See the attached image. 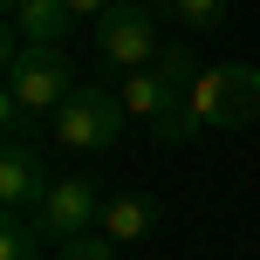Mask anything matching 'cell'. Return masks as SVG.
Instances as JSON below:
<instances>
[{"label": "cell", "instance_id": "3957f363", "mask_svg": "<svg viewBox=\"0 0 260 260\" xmlns=\"http://www.w3.org/2000/svg\"><path fill=\"white\" fill-rule=\"evenodd\" d=\"M123 117H130V110H123L117 89L82 82V89L48 117V137H55V151H69V157H96V151H110V144L123 137Z\"/></svg>", "mask_w": 260, "mask_h": 260}, {"label": "cell", "instance_id": "5bb4252c", "mask_svg": "<svg viewBox=\"0 0 260 260\" xmlns=\"http://www.w3.org/2000/svg\"><path fill=\"white\" fill-rule=\"evenodd\" d=\"M14 7H21V0H7V14H14Z\"/></svg>", "mask_w": 260, "mask_h": 260}, {"label": "cell", "instance_id": "30bf717a", "mask_svg": "<svg viewBox=\"0 0 260 260\" xmlns=\"http://www.w3.org/2000/svg\"><path fill=\"white\" fill-rule=\"evenodd\" d=\"M41 226L27 219V212H7V226H0V260H41Z\"/></svg>", "mask_w": 260, "mask_h": 260}, {"label": "cell", "instance_id": "4fadbf2b", "mask_svg": "<svg viewBox=\"0 0 260 260\" xmlns=\"http://www.w3.org/2000/svg\"><path fill=\"white\" fill-rule=\"evenodd\" d=\"M110 7H123V0H69V14H76V21H103Z\"/></svg>", "mask_w": 260, "mask_h": 260}, {"label": "cell", "instance_id": "277c9868", "mask_svg": "<svg viewBox=\"0 0 260 260\" xmlns=\"http://www.w3.org/2000/svg\"><path fill=\"white\" fill-rule=\"evenodd\" d=\"M192 82H199V62H192V48H178L171 41L165 55H157L151 69H137V76H123V110L130 117H144V123H165L171 110H185V96H192Z\"/></svg>", "mask_w": 260, "mask_h": 260}, {"label": "cell", "instance_id": "52a82bcc", "mask_svg": "<svg viewBox=\"0 0 260 260\" xmlns=\"http://www.w3.org/2000/svg\"><path fill=\"white\" fill-rule=\"evenodd\" d=\"M69 27H76L69 0H21V7L7 14V55L14 48H62Z\"/></svg>", "mask_w": 260, "mask_h": 260}, {"label": "cell", "instance_id": "5b68a950", "mask_svg": "<svg viewBox=\"0 0 260 260\" xmlns=\"http://www.w3.org/2000/svg\"><path fill=\"white\" fill-rule=\"evenodd\" d=\"M165 48L171 41H157V7H110L103 21H96V62L103 69L137 76V69H151Z\"/></svg>", "mask_w": 260, "mask_h": 260}, {"label": "cell", "instance_id": "6da1fadb", "mask_svg": "<svg viewBox=\"0 0 260 260\" xmlns=\"http://www.w3.org/2000/svg\"><path fill=\"white\" fill-rule=\"evenodd\" d=\"M82 82H76V62H69L62 48H14L7 55V130L21 137V123L27 117H55V110L76 96Z\"/></svg>", "mask_w": 260, "mask_h": 260}, {"label": "cell", "instance_id": "8992f818", "mask_svg": "<svg viewBox=\"0 0 260 260\" xmlns=\"http://www.w3.org/2000/svg\"><path fill=\"white\" fill-rule=\"evenodd\" d=\"M103 206H110V199H96V178H82V171H76V178H55L27 219H35L41 233L55 240V247H62V240L96 233V226H103Z\"/></svg>", "mask_w": 260, "mask_h": 260}, {"label": "cell", "instance_id": "7a4b0ae2", "mask_svg": "<svg viewBox=\"0 0 260 260\" xmlns=\"http://www.w3.org/2000/svg\"><path fill=\"white\" fill-rule=\"evenodd\" d=\"M185 117L199 130H240L260 117V69L253 62H212L199 69L192 96H185Z\"/></svg>", "mask_w": 260, "mask_h": 260}, {"label": "cell", "instance_id": "ba28073f", "mask_svg": "<svg viewBox=\"0 0 260 260\" xmlns=\"http://www.w3.org/2000/svg\"><path fill=\"white\" fill-rule=\"evenodd\" d=\"M48 185H55V178H41L35 144H21V137H14L7 151H0V206H7V212H35Z\"/></svg>", "mask_w": 260, "mask_h": 260}, {"label": "cell", "instance_id": "9c48e42d", "mask_svg": "<svg viewBox=\"0 0 260 260\" xmlns=\"http://www.w3.org/2000/svg\"><path fill=\"white\" fill-rule=\"evenodd\" d=\"M151 226H157V199H144V192H123V199L103 206V233L117 240V247H123V240H144Z\"/></svg>", "mask_w": 260, "mask_h": 260}, {"label": "cell", "instance_id": "7c38bea8", "mask_svg": "<svg viewBox=\"0 0 260 260\" xmlns=\"http://www.w3.org/2000/svg\"><path fill=\"white\" fill-rule=\"evenodd\" d=\"M55 260H117V240L110 233H82V240H62Z\"/></svg>", "mask_w": 260, "mask_h": 260}, {"label": "cell", "instance_id": "8fae6325", "mask_svg": "<svg viewBox=\"0 0 260 260\" xmlns=\"http://www.w3.org/2000/svg\"><path fill=\"white\" fill-rule=\"evenodd\" d=\"M171 14H178L185 27H192V35H212V27L226 21V0H165Z\"/></svg>", "mask_w": 260, "mask_h": 260}]
</instances>
